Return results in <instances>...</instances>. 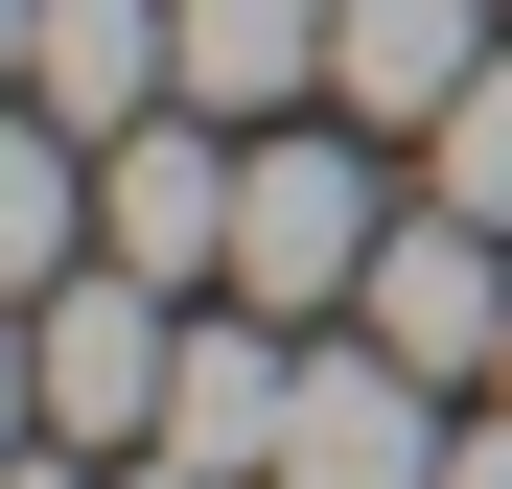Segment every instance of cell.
I'll use <instances>...</instances> for the list:
<instances>
[{"mask_svg":"<svg viewBox=\"0 0 512 489\" xmlns=\"http://www.w3.org/2000/svg\"><path fill=\"white\" fill-rule=\"evenodd\" d=\"M489 70V0H326V94L373 140H443V94Z\"/></svg>","mask_w":512,"mask_h":489,"instance_id":"obj_7","label":"cell"},{"mask_svg":"<svg viewBox=\"0 0 512 489\" xmlns=\"http://www.w3.org/2000/svg\"><path fill=\"white\" fill-rule=\"evenodd\" d=\"M187 94H210V117L326 94V0H187Z\"/></svg>","mask_w":512,"mask_h":489,"instance_id":"obj_8","label":"cell"},{"mask_svg":"<svg viewBox=\"0 0 512 489\" xmlns=\"http://www.w3.org/2000/svg\"><path fill=\"white\" fill-rule=\"evenodd\" d=\"M419 163H443V210H489V233H512V47L443 94V140H419Z\"/></svg>","mask_w":512,"mask_h":489,"instance_id":"obj_9","label":"cell"},{"mask_svg":"<svg viewBox=\"0 0 512 489\" xmlns=\"http://www.w3.org/2000/svg\"><path fill=\"white\" fill-rule=\"evenodd\" d=\"M443 373L419 350H303V420H280V489H443Z\"/></svg>","mask_w":512,"mask_h":489,"instance_id":"obj_4","label":"cell"},{"mask_svg":"<svg viewBox=\"0 0 512 489\" xmlns=\"http://www.w3.org/2000/svg\"><path fill=\"white\" fill-rule=\"evenodd\" d=\"M350 326L419 350V373H489V350H512V233H489V210H396L373 280H350Z\"/></svg>","mask_w":512,"mask_h":489,"instance_id":"obj_3","label":"cell"},{"mask_svg":"<svg viewBox=\"0 0 512 489\" xmlns=\"http://www.w3.org/2000/svg\"><path fill=\"white\" fill-rule=\"evenodd\" d=\"M373 233H396V210H373V163H350V140H256V163H233V303L326 326V303L373 280Z\"/></svg>","mask_w":512,"mask_h":489,"instance_id":"obj_2","label":"cell"},{"mask_svg":"<svg viewBox=\"0 0 512 489\" xmlns=\"http://www.w3.org/2000/svg\"><path fill=\"white\" fill-rule=\"evenodd\" d=\"M163 94H187V0H24V117L117 140V117H163Z\"/></svg>","mask_w":512,"mask_h":489,"instance_id":"obj_5","label":"cell"},{"mask_svg":"<svg viewBox=\"0 0 512 489\" xmlns=\"http://www.w3.org/2000/svg\"><path fill=\"white\" fill-rule=\"evenodd\" d=\"M443 489H512V396H489V420H466V443H443Z\"/></svg>","mask_w":512,"mask_h":489,"instance_id":"obj_10","label":"cell"},{"mask_svg":"<svg viewBox=\"0 0 512 489\" xmlns=\"http://www.w3.org/2000/svg\"><path fill=\"white\" fill-rule=\"evenodd\" d=\"M24 373H47V443H163V373H187V280H140V257H70Z\"/></svg>","mask_w":512,"mask_h":489,"instance_id":"obj_1","label":"cell"},{"mask_svg":"<svg viewBox=\"0 0 512 489\" xmlns=\"http://www.w3.org/2000/svg\"><path fill=\"white\" fill-rule=\"evenodd\" d=\"M24 489H94V443H47V466H24Z\"/></svg>","mask_w":512,"mask_h":489,"instance_id":"obj_11","label":"cell"},{"mask_svg":"<svg viewBox=\"0 0 512 489\" xmlns=\"http://www.w3.org/2000/svg\"><path fill=\"white\" fill-rule=\"evenodd\" d=\"M489 396H512V350H489Z\"/></svg>","mask_w":512,"mask_h":489,"instance_id":"obj_12","label":"cell"},{"mask_svg":"<svg viewBox=\"0 0 512 489\" xmlns=\"http://www.w3.org/2000/svg\"><path fill=\"white\" fill-rule=\"evenodd\" d=\"M280 420H303V350H280V303L187 326V373H163V466H210V489H280Z\"/></svg>","mask_w":512,"mask_h":489,"instance_id":"obj_6","label":"cell"}]
</instances>
